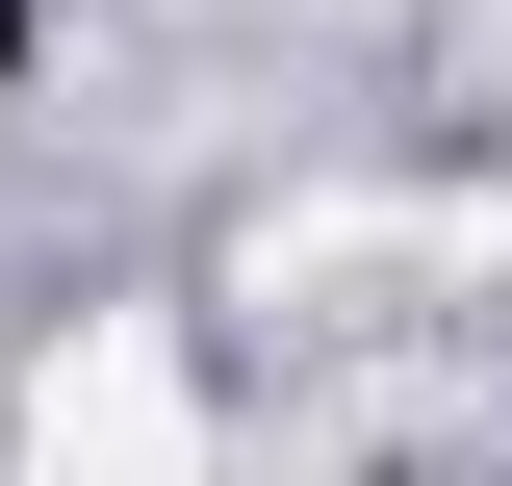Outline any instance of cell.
<instances>
[{
	"instance_id": "obj_1",
	"label": "cell",
	"mask_w": 512,
	"mask_h": 486,
	"mask_svg": "<svg viewBox=\"0 0 512 486\" xmlns=\"http://www.w3.org/2000/svg\"><path fill=\"white\" fill-rule=\"evenodd\" d=\"M0 486H205V359H180V307H77L52 359H26Z\"/></svg>"
}]
</instances>
